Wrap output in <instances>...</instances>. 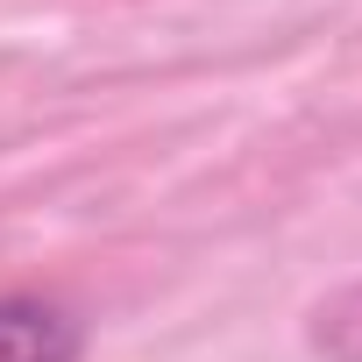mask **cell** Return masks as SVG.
Returning a JSON list of instances; mask_svg holds the SVG:
<instances>
[{
	"label": "cell",
	"mask_w": 362,
	"mask_h": 362,
	"mask_svg": "<svg viewBox=\"0 0 362 362\" xmlns=\"http://www.w3.org/2000/svg\"><path fill=\"white\" fill-rule=\"evenodd\" d=\"M71 355H78V327L57 305L0 298V362H71Z\"/></svg>",
	"instance_id": "1"
},
{
	"label": "cell",
	"mask_w": 362,
	"mask_h": 362,
	"mask_svg": "<svg viewBox=\"0 0 362 362\" xmlns=\"http://www.w3.org/2000/svg\"><path fill=\"white\" fill-rule=\"evenodd\" d=\"M313 348L327 362H362V284L334 291L320 313H313Z\"/></svg>",
	"instance_id": "2"
}]
</instances>
